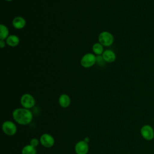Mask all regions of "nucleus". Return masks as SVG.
<instances>
[{
	"mask_svg": "<svg viewBox=\"0 0 154 154\" xmlns=\"http://www.w3.org/2000/svg\"><path fill=\"white\" fill-rule=\"evenodd\" d=\"M6 43L11 46V47H15L17 46L20 42L19 38L16 35H10L6 39Z\"/></svg>",
	"mask_w": 154,
	"mask_h": 154,
	"instance_id": "obj_12",
	"label": "nucleus"
},
{
	"mask_svg": "<svg viewBox=\"0 0 154 154\" xmlns=\"http://www.w3.org/2000/svg\"><path fill=\"white\" fill-rule=\"evenodd\" d=\"M12 25L14 28L20 29L25 26L26 20L23 17L21 16H17L13 19Z\"/></svg>",
	"mask_w": 154,
	"mask_h": 154,
	"instance_id": "obj_9",
	"label": "nucleus"
},
{
	"mask_svg": "<svg viewBox=\"0 0 154 154\" xmlns=\"http://www.w3.org/2000/svg\"><path fill=\"white\" fill-rule=\"evenodd\" d=\"M5 1H11L13 0H5Z\"/></svg>",
	"mask_w": 154,
	"mask_h": 154,
	"instance_id": "obj_20",
	"label": "nucleus"
},
{
	"mask_svg": "<svg viewBox=\"0 0 154 154\" xmlns=\"http://www.w3.org/2000/svg\"><path fill=\"white\" fill-rule=\"evenodd\" d=\"M0 46L1 48H3L5 46V42L4 40H0Z\"/></svg>",
	"mask_w": 154,
	"mask_h": 154,
	"instance_id": "obj_18",
	"label": "nucleus"
},
{
	"mask_svg": "<svg viewBox=\"0 0 154 154\" xmlns=\"http://www.w3.org/2000/svg\"><path fill=\"white\" fill-rule=\"evenodd\" d=\"M12 117L17 123L21 125H26L32 120L33 115L29 109L22 107L14 109L12 112Z\"/></svg>",
	"mask_w": 154,
	"mask_h": 154,
	"instance_id": "obj_1",
	"label": "nucleus"
},
{
	"mask_svg": "<svg viewBox=\"0 0 154 154\" xmlns=\"http://www.w3.org/2000/svg\"><path fill=\"white\" fill-rule=\"evenodd\" d=\"M40 144L46 148L52 147L55 143V139L52 135L49 134H43L40 137Z\"/></svg>",
	"mask_w": 154,
	"mask_h": 154,
	"instance_id": "obj_6",
	"label": "nucleus"
},
{
	"mask_svg": "<svg viewBox=\"0 0 154 154\" xmlns=\"http://www.w3.org/2000/svg\"><path fill=\"white\" fill-rule=\"evenodd\" d=\"M84 140L85 142H87V143H88V141H89V138H88V137H85V138L84 139Z\"/></svg>",
	"mask_w": 154,
	"mask_h": 154,
	"instance_id": "obj_19",
	"label": "nucleus"
},
{
	"mask_svg": "<svg viewBox=\"0 0 154 154\" xmlns=\"http://www.w3.org/2000/svg\"><path fill=\"white\" fill-rule=\"evenodd\" d=\"M99 42L104 46H109L114 42L112 34L108 31H102L98 36Z\"/></svg>",
	"mask_w": 154,
	"mask_h": 154,
	"instance_id": "obj_3",
	"label": "nucleus"
},
{
	"mask_svg": "<svg viewBox=\"0 0 154 154\" xmlns=\"http://www.w3.org/2000/svg\"><path fill=\"white\" fill-rule=\"evenodd\" d=\"M39 143H40V140H39L38 138H32V139L31 140L30 143H29V144H31V146H32L33 147H34L36 148V147L38 146Z\"/></svg>",
	"mask_w": 154,
	"mask_h": 154,
	"instance_id": "obj_17",
	"label": "nucleus"
},
{
	"mask_svg": "<svg viewBox=\"0 0 154 154\" xmlns=\"http://www.w3.org/2000/svg\"><path fill=\"white\" fill-rule=\"evenodd\" d=\"M102 57L105 61V62L107 63H112L114 62L116 59V55L110 49H107L103 51L102 54Z\"/></svg>",
	"mask_w": 154,
	"mask_h": 154,
	"instance_id": "obj_10",
	"label": "nucleus"
},
{
	"mask_svg": "<svg viewBox=\"0 0 154 154\" xmlns=\"http://www.w3.org/2000/svg\"><path fill=\"white\" fill-rule=\"evenodd\" d=\"M96 62V56L91 53H87L83 55L81 60V65L85 68L93 66Z\"/></svg>",
	"mask_w": 154,
	"mask_h": 154,
	"instance_id": "obj_5",
	"label": "nucleus"
},
{
	"mask_svg": "<svg viewBox=\"0 0 154 154\" xmlns=\"http://www.w3.org/2000/svg\"><path fill=\"white\" fill-rule=\"evenodd\" d=\"M16 124L10 120H6L2 124V130L3 132L8 136H13L17 132Z\"/></svg>",
	"mask_w": 154,
	"mask_h": 154,
	"instance_id": "obj_2",
	"label": "nucleus"
},
{
	"mask_svg": "<svg viewBox=\"0 0 154 154\" xmlns=\"http://www.w3.org/2000/svg\"><path fill=\"white\" fill-rule=\"evenodd\" d=\"M105 62V61L104 60V59H103L102 55H97V56H96V63L99 66H101L104 65Z\"/></svg>",
	"mask_w": 154,
	"mask_h": 154,
	"instance_id": "obj_16",
	"label": "nucleus"
},
{
	"mask_svg": "<svg viewBox=\"0 0 154 154\" xmlns=\"http://www.w3.org/2000/svg\"><path fill=\"white\" fill-rule=\"evenodd\" d=\"M140 134L143 138L147 141H150L154 138V130L149 125L143 126L140 129Z\"/></svg>",
	"mask_w": 154,
	"mask_h": 154,
	"instance_id": "obj_7",
	"label": "nucleus"
},
{
	"mask_svg": "<svg viewBox=\"0 0 154 154\" xmlns=\"http://www.w3.org/2000/svg\"><path fill=\"white\" fill-rule=\"evenodd\" d=\"M20 104L23 108L31 109L35 105V101L34 97L28 93L23 94L20 97Z\"/></svg>",
	"mask_w": 154,
	"mask_h": 154,
	"instance_id": "obj_4",
	"label": "nucleus"
},
{
	"mask_svg": "<svg viewBox=\"0 0 154 154\" xmlns=\"http://www.w3.org/2000/svg\"><path fill=\"white\" fill-rule=\"evenodd\" d=\"M89 150L88 144L84 140L78 141L75 146L76 154H87Z\"/></svg>",
	"mask_w": 154,
	"mask_h": 154,
	"instance_id": "obj_8",
	"label": "nucleus"
},
{
	"mask_svg": "<svg viewBox=\"0 0 154 154\" xmlns=\"http://www.w3.org/2000/svg\"><path fill=\"white\" fill-rule=\"evenodd\" d=\"M92 49L93 52L96 54L97 55H102L103 52V47L102 44H100L99 42V43H96L93 45Z\"/></svg>",
	"mask_w": 154,
	"mask_h": 154,
	"instance_id": "obj_15",
	"label": "nucleus"
},
{
	"mask_svg": "<svg viewBox=\"0 0 154 154\" xmlns=\"http://www.w3.org/2000/svg\"><path fill=\"white\" fill-rule=\"evenodd\" d=\"M71 100L69 95L66 94H62L58 98V103L61 107L66 108L70 105Z\"/></svg>",
	"mask_w": 154,
	"mask_h": 154,
	"instance_id": "obj_11",
	"label": "nucleus"
},
{
	"mask_svg": "<svg viewBox=\"0 0 154 154\" xmlns=\"http://www.w3.org/2000/svg\"><path fill=\"white\" fill-rule=\"evenodd\" d=\"M21 154H37V149L31 144H26L22 149Z\"/></svg>",
	"mask_w": 154,
	"mask_h": 154,
	"instance_id": "obj_13",
	"label": "nucleus"
},
{
	"mask_svg": "<svg viewBox=\"0 0 154 154\" xmlns=\"http://www.w3.org/2000/svg\"><path fill=\"white\" fill-rule=\"evenodd\" d=\"M9 36V31L8 28L3 25H0V40H5Z\"/></svg>",
	"mask_w": 154,
	"mask_h": 154,
	"instance_id": "obj_14",
	"label": "nucleus"
}]
</instances>
